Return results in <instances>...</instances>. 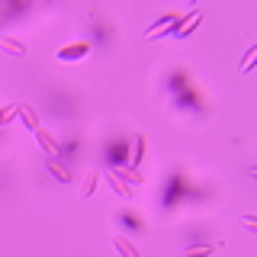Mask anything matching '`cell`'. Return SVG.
<instances>
[{
    "mask_svg": "<svg viewBox=\"0 0 257 257\" xmlns=\"http://www.w3.org/2000/svg\"><path fill=\"white\" fill-rule=\"evenodd\" d=\"M87 55H90V45L87 42H71V45L58 48V61H80V58H87Z\"/></svg>",
    "mask_w": 257,
    "mask_h": 257,
    "instance_id": "obj_1",
    "label": "cell"
},
{
    "mask_svg": "<svg viewBox=\"0 0 257 257\" xmlns=\"http://www.w3.org/2000/svg\"><path fill=\"white\" fill-rule=\"evenodd\" d=\"M36 142H39V148H42L48 158H55V155H58V142H55L52 135L45 132V128H36Z\"/></svg>",
    "mask_w": 257,
    "mask_h": 257,
    "instance_id": "obj_2",
    "label": "cell"
},
{
    "mask_svg": "<svg viewBox=\"0 0 257 257\" xmlns=\"http://www.w3.org/2000/svg\"><path fill=\"white\" fill-rule=\"evenodd\" d=\"M112 247H116V254H119V257H142V254H139V247H135L128 238H122V235L112 238Z\"/></svg>",
    "mask_w": 257,
    "mask_h": 257,
    "instance_id": "obj_3",
    "label": "cell"
},
{
    "mask_svg": "<svg viewBox=\"0 0 257 257\" xmlns=\"http://www.w3.org/2000/svg\"><path fill=\"white\" fill-rule=\"evenodd\" d=\"M13 112H16V116H20L23 122H26V125L32 128V132H36V128H42V125H39V116H36V109H32L29 103H26V106H23V103H20V106H16Z\"/></svg>",
    "mask_w": 257,
    "mask_h": 257,
    "instance_id": "obj_4",
    "label": "cell"
},
{
    "mask_svg": "<svg viewBox=\"0 0 257 257\" xmlns=\"http://www.w3.org/2000/svg\"><path fill=\"white\" fill-rule=\"evenodd\" d=\"M0 48H7V52L16 55V58H23V55H26V45H23L20 39H13V36H0Z\"/></svg>",
    "mask_w": 257,
    "mask_h": 257,
    "instance_id": "obj_5",
    "label": "cell"
},
{
    "mask_svg": "<svg viewBox=\"0 0 257 257\" xmlns=\"http://www.w3.org/2000/svg\"><path fill=\"white\" fill-rule=\"evenodd\" d=\"M48 171H52L55 177H58V180H61V183H71V180H74V177H71V171H68V167H64V164H61V161H58V158H48Z\"/></svg>",
    "mask_w": 257,
    "mask_h": 257,
    "instance_id": "obj_6",
    "label": "cell"
},
{
    "mask_svg": "<svg viewBox=\"0 0 257 257\" xmlns=\"http://www.w3.org/2000/svg\"><path fill=\"white\" fill-rule=\"evenodd\" d=\"M96 183H100V171H90V174L84 177V190H80V196L90 199V196H93V190H96Z\"/></svg>",
    "mask_w": 257,
    "mask_h": 257,
    "instance_id": "obj_7",
    "label": "cell"
},
{
    "mask_svg": "<svg viewBox=\"0 0 257 257\" xmlns=\"http://www.w3.org/2000/svg\"><path fill=\"white\" fill-rule=\"evenodd\" d=\"M100 177H103V180H109V187H112V190H116V193H119V196H125V199H128V196H132V190H128V187H125V183H122V180H116V177H112V174H100Z\"/></svg>",
    "mask_w": 257,
    "mask_h": 257,
    "instance_id": "obj_8",
    "label": "cell"
},
{
    "mask_svg": "<svg viewBox=\"0 0 257 257\" xmlns=\"http://www.w3.org/2000/svg\"><path fill=\"white\" fill-rule=\"evenodd\" d=\"M254 55H257V45H251L244 52V58H241V64H238V71L241 74H247V71H251V64H254Z\"/></svg>",
    "mask_w": 257,
    "mask_h": 257,
    "instance_id": "obj_9",
    "label": "cell"
},
{
    "mask_svg": "<svg viewBox=\"0 0 257 257\" xmlns=\"http://www.w3.org/2000/svg\"><path fill=\"white\" fill-rule=\"evenodd\" d=\"M112 177H116V180H128L132 187H139V183H145V180H142V177L135 174V171H112Z\"/></svg>",
    "mask_w": 257,
    "mask_h": 257,
    "instance_id": "obj_10",
    "label": "cell"
},
{
    "mask_svg": "<svg viewBox=\"0 0 257 257\" xmlns=\"http://www.w3.org/2000/svg\"><path fill=\"white\" fill-rule=\"evenodd\" d=\"M142 158H145V135H139V139H135V155H132V167H139V164H142Z\"/></svg>",
    "mask_w": 257,
    "mask_h": 257,
    "instance_id": "obj_11",
    "label": "cell"
},
{
    "mask_svg": "<svg viewBox=\"0 0 257 257\" xmlns=\"http://www.w3.org/2000/svg\"><path fill=\"white\" fill-rule=\"evenodd\" d=\"M215 251V244H206V247H193V251H187L183 257H206V254H212Z\"/></svg>",
    "mask_w": 257,
    "mask_h": 257,
    "instance_id": "obj_12",
    "label": "cell"
},
{
    "mask_svg": "<svg viewBox=\"0 0 257 257\" xmlns=\"http://www.w3.org/2000/svg\"><path fill=\"white\" fill-rule=\"evenodd\" d=\"M241 222H244V228H257V219H254V215H244Z\"/></svg>",
    "mask_w": 257,
    "mask_h": 257,
    "instance_id": "obj_13",
    "label": "cell"
}]
</instances>
